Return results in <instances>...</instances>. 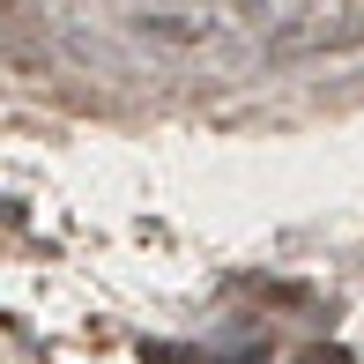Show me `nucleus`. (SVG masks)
I'll use <instances>...</instances> for the list:
<instances>
[{
	"mask_svg": "<svg viewBox=\"0 0 364 364\" xmlns=\"http://www.w3.org/2000/svg\"><path fill=\"white\" fill-rule=\"evenodd\" d=\"M297 364H350V357H342V350H305Z\"/></svg>",
	"mask_w": 364,
	"mask_h": 364,
	"instance_id": "nucleus-1",
	"label": "nucleus"
}]
</instances>
